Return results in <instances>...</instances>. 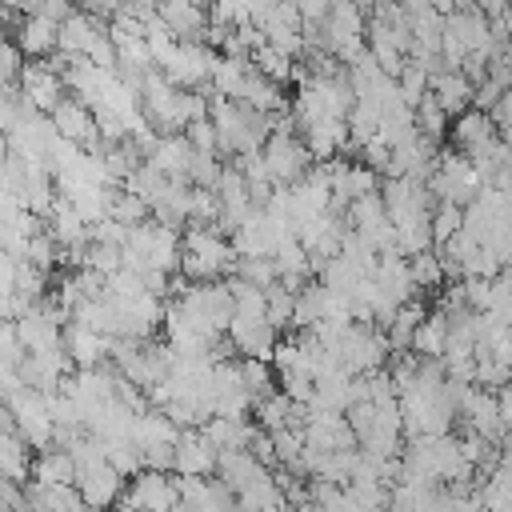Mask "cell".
Listing matches in <instances>:
<instances>
[{
    "label": "cell",
    "mask_w": 512,
    "mask_h": 512,
    "mask_svg": "<svg viewBox=\"0 0 512 512\" xmlns=\"http://www.w3.org/2000/svg\"><path fill=\"white\" fill-rule=\"evenodd\" d=\"M88 228H92V240L96 244H116V248L128 244V224H120L116 216H104L100 224H88Z\"/></svg>",
    "instance_id": "obj_43"
},
{
    "label": "cell",
    "mask_w": 512,
    "mask_h": 512,
    "mask_svg": "<svg viewBox=\"0 0 512 512\" xmlns=\"http://www.w3.org/2000/svg\"><path fill=\"white\" fill-rule=\"evenodd\" d=\"M324 304H328V288H324V280H308V284L296 292L292 328L304 332V328H312L316 320H324Z\"/></svg>",
    "instance_id": "obj_25"
},
{
    "label": "cell",
    "mask_w": 512,
    "mask_h": 512,
    "mask_svg": "<svg viewBox=\"0 0 512 512\" xmlns=\"http://www.w3.org/2000/svg\"><path fill=\"white\" fill-rule=\"evenodd\" d=\"M188 140H192V148H196V152H216V156H220V132H216L212 116H204V120L188 124Z\"/></svg>",
    "instance_id": "obj_40"
},
{
    "label": "cell",
    "mask_w": 512,
    "mask_h": 512,
    "mask_svg": "<svg viewBox=\"0 0 512 512\" xmlns=\"http://www.w3.org/2000/svg\"><path fill=\"white\" fill-rule=\"evenodd\" d=\"M264 160H268V172L276 184H296L316 164V156L308 152V144L296 132H272L264 144Z\"/></svg>",
    "instance_id": "obj_1"
},
{
    "label": "cell",
    "mask_w": 512,
    "mask_h": 512,
    "mask_svg": "<svg viewBox=\"0 0 512 512\" xmlns=\"http://www.w3.org/2000/svg\"><path fill=\"white\" fill-rule=\"evenodd\" d=\"M412 260V280H416V288L424 292H436L448 276H444V264H440V252L436 248H428V252H416V256H408Z\"/></svg>",
    "instance_id": "obj_31"
},
{
    "label": "cell",
    "mask_w": 512,
    "mask_h": 512,
    "mask_svg": "<svg viewBox=\"0 0 512 512\" xmlns=\"http://www.w3.org/2000/svg\"><path fill=\"white\" fill-rule=\"evenodd\" d=\"M108 216H116L120 224H144V220H152V204L144 200V196H136V192H128L124 184L116 188V196H112V208H108Z\"/></svg>",
    "instance_id": "obj_30"
},
{
    "label": "cell",
    "mask_w": 512,
    "mask_h": 512,
    "mask_svg": "<svg viewBox=\"0 0 512 512\" xmlns=\"http://www.w3.org/2000/svg\"><path fill=\"white\" fill-rule=\"evenodd\" d=\"M492 120H496V128H504V124H512V88L492 104V112H488Z\"/></svg>",
    "instance_id": "obj_48"
},
{
    "label": "cell",
    "mask_w": 512,
    "mask_h": 512,
    "mask_svg": "<svg viewBox=\"0 0 512 512\" xmlns=\"http://www.w3.org/2000/svg\"><path fill=\"white\" fill-rule=\"evenodd\" d=\"M104 456H108V464L120 472V476H136V472H144V448L132 440V436H124V440H104Z\"/></svg>",
    "instance_id": "obj_28"
},
{
    "label": "cell",
    "mask_w": 512,
    "mask_h": 512,
    "mask_svg": "<svg viewBox=\"0 0 512 512\" xmlns=\"http://www.w3.org/2000/svg\"><path fill=\"white\" fill-rule=\"evenodd\" d=\"M496 188H500V192H508V196H512V168H504V172H500V176H496Z\"/></svg>",
    "instance_id": "obj_50"
},
{
    "label": "cell",
    "mask_w": 512,
    "mask_h": 512,
    "mask_svg": "<svg viewBox=\"0 0 512 512\" xmlns=\"http://www.w3.org/2000/svg\"><path fill=\"white\" fill-rule=\"evenodd\" d=\"M444 348H448V312L436 308V312H428L424 324L416 328L412 352H416V356H444Z\"/></svg>",
    "instance_id": "obj_24"
},
{
    "label": "cell",
    "mask_w": 512,
    "mask_h": 512,
    "mask_svg": "<svg viewBox=\"0 0 512 512\" xmlns=\"http://www.w3.org/2000/svg\"><path fill=\"white\" fill-rule=\"evenodd\" d=\"M312 408V404H308ZM304 440L312 448H324V452H340V448H360V436L356 428L348 424L344 412H312V420L304 424Z\"/></svg>",
    "instance_id": "obj_8"
},
{
    "label": "cell",
    "mask_w": 512,
    "mask_h": 512,
    "mask_svg": "<svg viewBox=\"0 0 512 512\" xmlns=\"http://www.w3.org/2000/svg\"><path fill=\"white\" fill-rule=\"evenodd\" d=\"M220 448L204 436V428H180L176 440V472L184 476H216Z\"/></svg>",
    "instance_id": "obj_7"
},
{
    "label": "cell",
    "mask_w": 512,
    "mask_h": 512,
    "mask_svg": "<svg viewBox=\"0 0 512 512\" xmlns=\"http://www.w3.org/2000/svg\"><path fill=\"white\" fill-rule=\"evenodd\" d=\"M504 92H508V88H504L500 80H492V76H488V80L476 88V96H472V108H484V112H492V104H496Z\"/></svg>",
    "instance_id": "obj_47"
},
{
    "label": "cell",
    "mask_w": 512,
    "mask_h": 512,
    "mask_svg": "<svg viewBox=\"0 0 512 512\" xmlns=\"http://www.w3.org/2000/svg\"><path fill=\"white\" fill-rule=\"evenodd\" d=\"M236 100H240V104H248V108H256V112H288V108H292V104L284 100V84L268 80V76H264V72H256V68L244 76V84H240Z\"/></svg>",
    "instance_id": "obj_16"
},
{
    "label": "cell",
    "mask_w": 512,
    "mask_h": 512,
    "mask_svg": "<svg viewBox=\"0 0 512 512\" xmlns=\"http://www.w3.org/2000/svg\"><path fill=\"white\" fill-rule=\"evenodd\" d=\"M64 348H68V356L76 360V368H96V364L108 360L112 336H104V332H96V328L72 320V324L64 328Z\"/></svg>",
    "instance_id": "obj_12"
},
{
    "label": "cell",
    "mask_w": 512,
    "mask_h": 512,
    "mask_svg": "<svg viewBox=\"0 0 512 512\" xmlns=\"http://www.w3.org/2000/svg\"><path fill=\"white\" fill-rule=\"evenodd\" d=\"M464 300H468V308L488 312V308H492V280H484V276H464Z\"/></svg>",
    "instance_id": "obj_44"
},
{
    "label": "cell",
    "mask_w": 512,
    "mask_h": 512,
    "mask_svg": "<svg viewBox=\"0 0 512 512\" xmlns=\"http://www.w3.org/2000/svg\"><path fill=\"white\" fill-rule=\"evenodd\" d=\"M52 124L60 136L76 140L80 148L88 152H104V140H100V120H96V108L76 100V96H64L56 108H52Z\"/></svg>",
    "instance_id": "obj_2"
},
{
    "label": "cell",
    "mask_w": 512,
    "mask_h": 512,
    "mask_svg": "<svg viewBox=\"0 0 512 512\" xmlns=\"http://www.w3.org/2000/svg\"><path fill=\"white\" fill-rule=\"evenodd\" d=\"M240 372H244V388L252 392V400H264L276 392V380L280 372L272 368V360H260V356H240Z\"/></svg>",
    "instance_id": "obj_26"
},
{
    "label": "cell",
    "mask_w": 512,
    "mask_h": 512,
    "mask_svg": "<svg viewBox=\"0 0 512 512\" xmlns=\"http://www.w3.org/2000/svg\"><path fill=\"white\" fill-rule=\"evenodd\" d=\"M280 392H288L296 404H312L316 400V376L312 372H284L280 376Z\"/></svg>",
    "instance_id": "obj_39"
},
{
    "label": "cell",
    "mask_w": 512,
    "mask_h": 512,
    "mask_svg": "<svg viewBox=\"0 0 512 512\" xmlns=\"http://www.w3.org/2000/svg\"><path fill=\"white\" fill-rule=\"evenodd\" d=\"M496 132H500V128H496V120H492L484 108H468V112L452 116V132H448V136H452V148L472 152V148L488 144Z\"/></svg>",
    "instance_id": "obj_18"
},
{
    "label": "cell",
    "mask_w": 512,
    "mask_h": 512,
    "mask_svg": "<svg viewBox=\"0 0 512 512\" xmlns=\"http://www.w3.org/2000/svg\"><path fill=\"white\" fill-rule=\"evenodd\" d=\"M32 452H36V448H32L16 428H8L4 440H0V472H4V480L28 484V480H32V464H36Z\"/></svg>",
    "instance_id": "obj_19"
},
{
    "label": "cell",
    "mask_w": 512,
    "mask_h": 512,
    "mask_svg": "<svg viewBox=\"0 0 512 512\" xmlns=\"http://www.w3.org/2000/svg\"><path fill=\"white\" fill-rule=\"evenodd\" d=\"M500 136H504V140L512 144V124H504V128H500Z\"/></svg>",
    "instance_id": "obj_51"
},
{
    "label": "cell",
    "mask_w": 512,
    "mask_h": 512,
    "mask_svg": "<svg viewBox=\"0 0 512 512\" xmlns=\"http://www.w3.org/2000/svg\"><path fill=\"white\" fill-rule=\"evenodd\" d=\"M292 312H296V292L284 280L268 284V320L276 328H292Z\"/></svg>",
    "instance_id": "obj_35"
},
{
    "label": "cell",
    "mask_w": 512,
    "mask_h": 512,
    "mask_svg": "<svg viewBox=\"0 0 512 512\" xmlns=\"http://www.w3.org/2000/svg\"><path fill=\"white\" fill-rule=\"evenodd\" d=\"M276 332H280V328H276L268 316H240V312L232 316V328H228L236 352H240V356H260V360H272V348L280 344Z\"/></svg>",
    "instance_id": "obj_6"
},
{
    "label": "cell",
    "mask_w": 512,
    "mask_h": 512,
    "mask_svg": "<svg viewBox=\"0 0 512 512\" xmlns=\"http://www.w3.org/2000/svg\"><path fill=\"white\" fill-rule=\"evenodd\" d=\"M76 472H80V464H76V456L68 448L52 444V448L36 452L32 480H40V484H76Z\"/></svg>",
    "instance_id": "obj_20"
},
{
    "label": "cell",
    "mask_w": 512,
    "mask_h": 512,
    "mask_svg": "<svg viewBox=\"0 0 512 512\" xmlns=\"http://www.w3.org/2000/svg\"><path fill=\"white\" fill-rule=\"evenodd\" d=\"M160 20L172 28L176 40H200V44H204V32L212 24L204 4H172V0H160Z\"/></svg>",
    "instance_id": "obj_14"
},
{
    "label": "cell",
    "mask_w": 512,
    "mask_h": 512,
    "mask_svg": "<svg viewBox=\"0 0 512 512\" xmlns=\"http://www.w3.org/2000/svg\"><path fill=\"white\" fill-rule=\"evenodd\" d=\"M140 512H144V508H140Z\"/></svg>",
    "instance_id": "obj_52"
},
{
    "label": "cell",
    "mask_w": 512,
    "mask_h": 512,
    "mask_svg": "<svg viewBox=\"0 0 512 512\" xmlns=\"http://www.w3.org/2000/svg\"><path fill=\"white\" fill-rule=\"evenodd\" d=\"M256 424L264 428V432H280V428H292L296 424V400L288 396V392H272V396H264V400H256Z\"/></svg>",
    "instance_id": "obj_23"
},
{
    "label": "cell",
    "mask_w": 512,
    "mask_h": 512,
    "mask_svg": "<svg viewBox=\"0 0 512 512\" xmlns=\"http://www.w3.org/2000/svg\"><path fill=\"white\" fill-rule=\"evenodd\" d=\"M204 436L224 452V448H252V440L260 436V424H252L248 416H208Z\"/></svg>",
    "instance_id": "obj_15"
},
{
    "label": "cell",
    "mask_w": 512,
    "mask_h": 512,
    "mask_svg": "<svg viewBox=\"0 0 512 512\" xmlns=\"http://www.w3.org/2000/svg\"><path fill=\"white\" fill-rule=\"evenodd\" d=\"M396 80H400V92H404V100H408L412 108L432 92V72H428L420 60H408V64H404V72H400Z\"/></svg>",
    "instance_id": "obj_34"
},
{
    "label": "cell",
    "mask_w": 512,
    "mask_h": 512,
    "mask_svg": "<svg viewBox=\"0 0 512 512\" xmlns=\"http://www.w3.org/2000/svg\"><path fill=\"white\" fill-rule=\"evenodd\" d=\"M124 504H136L144 512H172L180 504V492H176V480L172 472H156V468H144L128 480V492H124Z\"/></svg>",
    "instance_id": "obj_4"
},
{
    "label": "cell",
    "mask_w": 512,
    "mask_h": 512,
    "mask_svg": "<svg viewBox=\"0 0 512 512\" xmlns=\"http://www.w3.org/2000/svg\"><path fill=\"white\" fill-rule=\"evenodd\" d=\"M348 496L360 504V508H368V512H384L388 504H392V488L384 484V480H352L348 484Z\"/></svg>",
    "instance_id": "obj_33"
},
{
    "label": "cell",
    "mask_w": 512,
    "mask_h": 512,
    "mask_svg": "<svg viewBox=\"0 0 512 512\" xmlns=\"http://www.w3.org/2000/svg\"><path fill=\"white\" fill-rule=\"evenodd\" d=\"M232 276H240V280H248V284H256V288H268V284L280 280L272 256H240L236 268H232Z\"/></svg>",
    "instance_id": "obj_32"
},
{
    "label": "cell",
    "mask_w": 512,
    "mask_h": 512,
    "mask_svg": "<svg viewBox=\"0 0 512 512\" xmlns=\"http://www.w3.org/2000/svg\"><path fill=\"white\" fill-rule=\"evenodd\" d=\"M496 404H500V420H504V428L512 432V380H508L504 388H496Z\"/></svg>",
    "instance_id": "obj_49"
},
{
    "label": "cell",
    "mask_w": 512,
    "mask_h": 512,
    "mask_svg": "<svg viewBox=\"0 0 512 512\" xmlns=\"http://www.w3.org/2000/svg\"><path fill=\"white\" fill-rule=\"evenodd\" d=\"M360 160H364L368 168H376L380 176H388V164H392V144H388L384 136H372V140H364Z\"/></svg>",
    "instance_id": "obj_41"
},
{
    "label": "cell",
    "mask_w": 512,
    "mask_h": 512,
    "mask_svg": "<svg viewBox=\"0 0 512 512\" xmlns=\"http://www.w3.org/2000/svg\"><path fill=\"white\" fill-rule=\"evenodd\" d=\"M488 316H492L496 324L512 328V272H500V276L492 280V308H488Z\"/></svg>",
    "instance_id": "obj_37"
},
{
    "label": "cell",
    "mask_w": 512,
    "mask_h": 512,
    "mask_svg": "<svg viewBox=\"0 0 512 512\" xmlns=\"http://www.w3.org/2000/svg\"><path fill=\"white\" fill-rule=\"evenodd\" d=\"M460 228H464V204H436V212H432V240H436V248L448 244Z\"/></svg>",
    "instance_id": "obj_36"
},
{
    "label": "cell",
    "mask_w": 512,
    "mask_h": 512,
    "mask_svg": "<svg viewBox=\"0 0 512 512\" xmlns=\"http://www.w3.org/2000/svg\"><path fill=\"white\" fill-rule=\"evenodd\" d=\"M144 468L176 472V444H152V448H144Z\"/></svg>",
    "instance_id": "obj_45"
},
{
    "label": "cell",
    "mask_w": 512,
    "mask_h": 512,
    "mask_svg": "<svg viewBox=\"0 0 512 512\" xmlns=\"http://www.w3.org/2000/svg\"><path fill=\"white\" fill-rule=\"evenodd\" d=\"M76 488H80V496H84V504L92 508V512H108V508H116L120 500H124V476L108 464V460H96V464H84L80 472H76Z\"/></svg>",
    "instance_id": "obj_3"
},
{
    "label": "cell",
    "mask_w": 512,
    "mask_h": 512,
    "mask_svg": "<svg viewBox=\"0 0 512 512\" xmlns=\"http://www.w3.org/2000/svg\"><path fill=\"white\" fill-rule=\"evenodd\" d=\"M252 68L256 72H264L268 80H276V84H288L292 76H296V60L292 56H284L280 48H272V44H264V48H256L252 52Z\"/></svg>",
    "instance_id": "obj_29"
},
{
    "label": "cell",
    "mask_w": 512,
    "mask_h": 512,
    "mask_svg": "<svg viewBox=\"0 0 512 512\" xmlns=\"http://www.w3.org/2000/svg\"><path fill=\"white\" fill-rule=\"evenodd\" d=\"M20 88H24V96L36 104V112H44V116H52V108L68 96L64 72H56L48 60H28V64H24V76H20Z\"/></svg>",
    "instance_id": "obj_5"
},
{
    "label": "cell",
    "mask_w": 512,
    "mask_h": 512,
    "mask_svg": "<svg viewBox=\"0 0 512 512\" xmlns=\"http://www.w3.org/2000/svg\"><path fill=\"white\" fill-rule=\"evenodd\" d=\"M344 416H348V424L356 428V436H360V444H364V440L372 436V428H376V400H356Z\"/></svg>",
    "instance_id": "obj_42"
},
{
    "label": "cell",
    "mask_w": 512,
    "mask_h": 512,
    "mask_svg": "<svg viewBox=\"0 0 512 512\" xmlns=\"http://www.w3.org/2000/svg\"><path fill=\"white\" fill-rule=\"evenodd\" d=\"M192 160H196V148H192L188 132H160L156 148L148 152V164H156V168L168 172L172 180H188Z\"/></svg>",
    "instance_id": "obj_11"
},
{
    "label": "cell",
    "mask_w": 512,
    "mask_h": 512,
    "mask_svg": "<svg viewBox=\"0 0 512 512\" xmlns=\"http://www.w3.org/2000/svg\"><path fill=\"white\" fill-rule=\"evenodd\" d=\"M104 36H108V20H100V16L84 12V8H76V12L60 24V52H64V56H88Z\"/></svg>",
    "instance_id": "obj_9"
},
{
    "label": "cell",
    "mask_w": 512,
    "mask_h": 512,
    "mask_svg": "<svg viewBox=\"0 0 512 512\" xmlns=\"http://www.w3.org/2000/svg\"><path fill=\"white\" fill-rule=\"evenodd\" d=\"M24 492H28V504L36 512H92L84 504V496H80L76 484H40V480H28Z\"/></svg>",
    "instance_id": "obj_13"
},
{
    "label": "cell",
    "mask_w": 512,
    "mask_h": 512,
    "mask_svg": "<svg viewBox=\"0 0 512 512\" xmlns=\"http://www.w3.org/2000/svg\"><path fill=\"white\" fill-rule=\"evenodd\" d=\"M252 456H256L264 468H272V472L280 468V452H276V440H272V432H264V428H260V436L252 440Z\"/></svg>",
    "instance_id": "obj_46"
},
{
    "label": "cell",
    "mask_w": 512,
    "mask_h": 512,
    "mask_svg": "<svg viewBox=\"0 0 512 512\" xmlns=\"http://www.w3.org/2000/svg\"><path fill=\"white\" fill-rule=\"evenodd\" d=\"M416 128L432 140V144H444V136L452 132V116L440 108V100L428 92L420 104H416Z\"/></svg>",
    "instance_id": "obj_27"
},
{
    "label": "cell",
    "mask_w": 512,
    "mask_h": 512,
    "mask_svg": "<svg viewBox=\"0 0 512 512\" xmlns=\"http://www.w3.org/2000/svg\"><path fill=\"white\" fill-rule=\"evenodd\" d=\"M220 172H224V160H216V152H196L188 180H192L196 188H216V184H220Z\"/></svg>",
    "instance_id": "obj_38"
},
{
    "label": "cell",
    "mask_w": 512,
    "mask_h": 512,
    "mask_svg": "<svg viewBox=\"0 0 512 512\" xmlns=\"http://www.w3.org/2000/svg\"><path fill=\"white\" fill-rule=\"evenodd\" d=\"M432 96L440 100V108H444L448 116H460V112H468V108H472L476 84H472L464 72L444 68V72H436V76H432Z\"/></svg>",
    "instance_id": "obj_17"
},
{
    "label": "cell",
    "mask_w": 512,
    "mask_h": 512,
    "mask_svg": "<svg viewBox=\"0 0 512 512\" xmlns=\"http://www.w3.org/2000/svg\"><path fill=\"white\" fill-rule=\"evenodd\" d=\"M8 40H16L28 60H48L52 52H60V20H52V16H24L20 28Z\"/></svg>",
    "instance_id": "obj_10"
},
{
    "label": "cell",
    "mask_w": 512,
    "mask_h": 512,
    "mask_svg": "<svg viewBox=\"0 0 512 512\" xmlns=\"http://www.w3.org/2000/svg\"><path fill=\"white\" fill-rule=\"evenodd\" d=\"M424 316H428V308L420 304V296H416V300H408V304L392 316V324L384 328V332H388L392 352H412V336H416V328L424 324Z\"/></svg>",
    "instance_id": "obj_22"
},
{
    "label": "cell",
    "mask_w": 512,
    "mask_h": 512,
    "mask_svg": "<svg viewBox=\"0 0 512 512\" xmlns=\"http://www.w3.org/2000/svg\"><path fill=\"white\" fill-rule=\"evenodd\" d=\"M132 440H136L140 448H152V444H176V440H180V424H176L164 408H148V412L136 416Z\"/></svg>",
    "instance_id": "obj_21"
}]
</instances>
